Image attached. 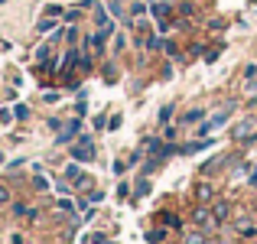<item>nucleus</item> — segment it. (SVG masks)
Segmentation results:
<instances>
[{
    "mask_svg": "<svg viewBox=\"0 0 257 244\" xmlns=\"http://www.w3.org/2000/svg\"><path fill=\"white\" fill-rule=\"evenodd\" d=\"M205 241H208V231H202V228L182 234V244H205Z\"/></svg>",
    "mask_w": 257,
    "mask_h": 244,
    "instance_id": "f8f14e48",
    "label": "nucleus"
},
{
    "mask_svg": "<svg viewBox=\"0 0 257 244\" xmlns=\"http://www.w3.org/2000/svg\"><path fill=\"white\" fill-rule=\"evenodd\" d=\"M247 107H251V111H257V94H254L251 101H247Z\"/></svg>",
    "mask_w": 257,
    "mask_h": 244,
    "instance_id": "f704fd0d",
    "label": "nucleus"
},
{
    "mask_svg": "<svg viewBox=\"0 0 257 244\" xmlns=\"http://www.w3.org/2000/svg\"><path fill=\"white\" fill-rule=\"evenodd\" d=\"M13 117H17V120H26V117H30V107H26V104H17V107H13Z\"/></svg>",
    "mask_w": 257,
    "mask_h": 244,
    "instance_id": "412c9836",
    "label": "nucleus"
},
{
    "mask_svg": "<svg viewBox=\"0 0 257 244\" xmlns=\"http://www.w3.org/2000/svg\"><path fill=\"white\" fill-rule=\"evenodd\" d=\"M163 238H166V231H163V228H153V231H147V241H150V244H160Z\"/></svg>",
    "mask_w": 257,
    "mask_h": 244,
    "instance_id": "6ab92c4d",
    "label": "nucleus"
},
{
    "mask_svg": "<svg viewBox=\"0 0 257 244\" xmlns=\"http://www.w3.org/2000/svg\"><path fill=\"white\" fill-rule=\"evenodd\" d=\"M176 134H179V127H176V124H166L163 127V140H176Z\"/></svg>",
    "mask_w": 257,
    "mask_h": 244,
    "instance_id": "5701e85b",
    "label": "nucleus"
},
{
    "mask_svg": "<svg viewBox=\"0 0 257 244\" xmlns=\"http://www.w3.org/2000/svg\"><path fill=\"white\" fill-rule=\"evenodd\" d=\"M160 221L170 225V228H182V218H179V215H173V212H163V215H160Z\"/></svg>",
    "mask_w": 257,
    "mask_h": 244,
    "instance_id": "f3484780",
    "label": "nucleus"
},
{
    "mask_svg": "<svg viewBox=\"0 0 257 244\" xmlns=\"http://www.w3.org/2000/svg\"><path fill=\"white\" fill-rule=\"evenodd\" d=\"M101 127H107V117H104V114H98V117H94V131H101Z\"/></svg>",
    "mask_w": 257,
    "mask_h": 244,
    "instance_id": "2f4dec72",
    "label": "nucleus"
},
{
    "mask_svg": "<svg viewBox=\"0 0 257 244\" xmlns=\"http://www.w3.org/2000/svg\"><path fill=\"white\" fill-rule=\"evenodd\" d=\"M104 7H107V13H111L114 20H120V23H124L127 30H134V17H127L124 0H104Z\"/></svg>",
    "mask_w": 257,
    "mask_h": 244,
    "instance_id": "423d86ee",
    "label": "nucleus"
},
{
    "mask_svg": "<svg viewBox=\"0 0 257 244\" xmlns=\"http://www.w3.org/2000/svg\"><path fill=\"white\" fill-rule=\"evenodd\" d=\"M0 4H7V0H0Z\"/></svg>",
    "mask_w": 257,
    "mask_h": 244,
    "instance_id": "e433bc0d",
    "label": "nucleus"
},
{
    "mask_svg": "<svg viewBox=\"0 0 257 244\" xmlns=\"http://www.w3.org/2000/svg\"><path fill=\"white\" fill-rule=\"evenodd\" d=\"M212 215H215V221H218V225H225L228 218H234V205L228 199H218V202H212Z\"/></svg>",
    "mask_w": 257,
    "mask_h": 244,
    "instance_id": "0eeeda50",
    "label": "nucleus"
},
{
    "mask_svg": "<svg viewBox=\"0 0 257 244\" xmlns=\"http://www.w3.org/2000/svg\"><path fill=\"white\" fill-rule=\"evenodd\" d=\"M208 147H212V140H208V137H199L195 144H182V147H179V157H192V153L208 150Z\"/></svg>",
    "mask_w": 257,
    "mask_h": 244,
    "instance_id": "1a4fd4ad",
    "label": "nucleus"
},
{
    "mask_svg": "<svg viewBox=\"0 0 257 244\" xmlns=\"http://www.w3.org/2000/svg\"><path fill=\"white\" fill-rule=\"evenodd\" d=\"M124 49H127V39L117 36V39H114V52H124Z\"/></svg>",
    "mask_w": 257,
    "mask_h": 244,
    "instance_id": "c756f323",
    "label": "nucleus"
},
{
    "mask_svg": "<svg viewBox=\"0 0 257 244\" xmlns=\"http://www.w3.org/2000/svg\"><path fill=\"white\" fill-rule=\"evenodd\" d=\"M147 10H150V0H131V7H127L131 17H144Z\"/></svg>",
    "mask_w": 257,
    "mask_h": 244,
    "instance_id": "ddd939ff",
    "label": "nucleus"
},
{
    "mask_svg": "<svg viewBox=\"0 0 257 244\" xmlns=\"http://www.w3.org/2000/svg\"><path fill=\"white\" fill-rule=\"evenodd\" d=\"M254 150H257V137H254Z\"/></svg>",
    "mask_w": 257,
    "mask_h": 244,
    "instance_id": "c9c22d12",
    "label": "nucleus"
},
{
    "mask_svg": "<svg viewBox=\"0 0 257 244\" xmlns=\"http://www.w3.org/2000/svg\"><path fill=\"white\" fill-rule=\"evenodd\" d=\"M43 13H46V17H62V7H59V4H49Z\"/></svg>",
    "mask_w": 257,
    "mask_h": 244,
    "instance_id": "b1692460",
    "label": "nucleus"
},
{
    "mask_svg": "<svg viewBox=\"0 0 257 244\" xmlns=\"http://www.w3.org/2000/svg\"><path fill=\"white\" fill-rule=\"evenodd\" d=\"M59 98H62V94H59V91H43V101H46V104H56Z\"/></svg>",
    "mask_w": 257,
    "mask_h": 244,
    "instance_id": "393cba45",
    "label": "nucleus"
},
{
    "mask_svg": "<svg viewBox=\"0 0 257 244\" xmlns=\"http://www.w3.org/2000/svg\"><path fill=\"white\" fill-rule=\"evenodd\" d=\"M56 26H59V17H46V13H43V20L36 23V33H52Z\"/></svg>",
    "mask_w": 257,
    "mask_h": 244,
    "instance_id": "4468645a",
    "label": "nucleus"
},
{
    "mask_svg": "<svg viewBox=\"0 0 257 244\" xmlns=\"http://www.w3.org/2000/svg\"><path fill=\"white\" fill-rule=\"evenodd\" d=\"M173 7L176 4H166V0H150V17L153 20H173Z\"/></svg>",
    "mask_w": 257,
    "mask_h": 244,
    "instance_id": "6e6552de",
    "label": "nucleus"
},
{
    "mask_svg": "<svg viewBox=\"0 0 257 244\" xmlns=\"http://www.w3.org/2000/svg\"><path fill=\"white\" fill-rule=\"evenodd\" d=\"M49 56H52V43H46V46H39V49H36V59H39V62H46Z\"/></svg>",
    "mask_w": 257,
    "mask_h": 244,
    "instance_id": "aec40b11",
    "label": "nucleus"
},
{
    "mask_svg": "<svg viewBox=\"0 0 257 244\" xmlns=\"http://www.w3.org/2000/svg\"><path fill=\"white\" fill-rule=\"evenodd\" d=\"M173 114H176V104H163V107H160V114H157V120L166 127V124L173 120Z\"/></svg>",
    "mask_w": 257,
    "mask_h": 244,
    "instance_id": "dca6fc26",
    "label": "nucleus"
},
{
    "mask_svg": "<svg viewBox=\"0 0 257 244\" xmlns=\"http://www.w3.org/2000/svg\"><path fill=\"white\" fill-rule=\"evenodd\" d=\"M234 107H238V101H228L225 107H218V111H215L208 120H202V124L195 127V137H208V134H215L221 124H228V117L234 114Z\"/></svg>",
    "mask_w": 257,
    "mask_h": 244,
    "instance_id": "f257e3e1",
    "label": "nucleus"
},
{
    "mask_svg": "<svg viewBox=\"0 0 257 244\" xmlns=\"http://www.w3.org/2000/svg\"><path fill=\"white\" fill-rule=\"evenodd\" d=\"M218 56H221V49H208V52H205V62H215Z\"/></svg>",
    "mask_w": 257,
    "mask_h": 244,
    "instance_id": "473e14b6",
    "label": "nucleus"
},
{
    "mask_svg": "<svg viewBox=\"0 0 257 244\" xmlns=\"http://www.w3.org/2000/svg\"><path fill=\"white\" fill-rule=\"evenodd\" d=\"M247 186H251V189H257V166L251 169V179H247Z\"/></svg>",
    "mask_w": 257,
    "mask_h": 244,
    "instance_id": "72a5a7b5",
    "label": "nucleus"
},
{
    "mask_svg": "<svg viewBox=\"0 0 257 244\" xmlns=\"http://www.w3.org/2000/svg\"><path fill=\"white\" fill-rule=\"evenodd\" d=\"M75 4H78V0H75Z\"/></svg>",
    "mask_w": 257,
    "mask_h": 244,
    "instance_id": "58836bf2",
    "label": "nucleus"
},
{
    "mask_svg": "<svg viewBox=\"0 0 257 244\" xmlns=\"http://www.w3.org/2000/svg\"><path fill=\"white\" fill-rule=\"evenodd\" d=\"M46 124H49V131H62V127H65V124H62V120H59V117H49V120H46Z\"/></svg>",
    "mask_w": 257,
    "mask_h": 244,
    "instance_id": "c85d7f7f",
    "label": "nucleus"
},
{
    "mask_svg": "<svg viewBox=\"0 0 257 244\" xmlns=\"http://www.w3.org/2000/svg\"><path fill=\"white\" fill-rule=\"evenodd\" d=\"M33 186H36V189H39V192H46V189H49V182H46V179H43V176H36V179H33Z\"/></svg>",
    "mask_w": 257,
    "mask_h": 244,
    "instance_id": "cd10ccee",
    "label": "nucleus"
},
{
    "mask_svg": "<svg viewBox=\"0 0 257 244\" xmlns=\"http://www.w3.org/2000/svg\"><path fill=\"white\" fill-rule=\"evenodd\" d=\"M247 78H257V62H251V65H244V81Z\"/></svg>",
    "mask_w": 257,
    "mask_h": 244,
    "instance_id": "bb28decb",
    "label": "nucleus"
},
{
    "mask_svg": "<svg viewBox=\"0 0 257 244\" xmlns=\"http://www.w3.org/2000/svg\"><path fill=\"white\" fill-rule=\"evenodd\" d=\"M189 218H192L195 228H202V231H208V234L218 231V221H215V215H212V202H195V208H192Z\"/></svg>",
    "mask_w": 257,
    "mask_h": 244,
    "instance_id": "f03ea898",
    "label": "nucleus"
},
{
    "mask_svg": "<svg viewBox=\"0 0 257 244\" xmlns=\"http://www.w3.org/2000/svg\"><path fill=\"white\" fill-rule=\"evenodd\" d=\"M215 199V186L212 182H199L195 186V202H212Z\"/></svg>",
    "mask_w": 257,
    "mask_h": 244,
    "instance_id": "9b49d317",
    "label": "nucleus"
},
{
    "mask_svg": "<svg viewBox=\"0 0 257 244\" xmlns=\"http://www.w3.org/2000/svg\"><path fill=\"white\" fill-rule=\"evenodd\" d=\"M104 244H111V241H104Z\"/></svg>",
    "mask_w": 257,
    "mask_h": 244,
    "instance_id": "4c0bfd02",
    "label": "nucleus"
},
{
    "mask_svg": "<svg viewBox=\"0 0 257 244\" xmlns=\"http://www.w3.org/2000/svg\"><path fill=\"white\" fill-rule=\"evenodd\" d=\"M120 124H124V117H120V114H114V117L111 120H107V131H117V127Z\"/></svg>",
    "mask_w": 257,
    "mask_h": 244,
    "instance_id": "a878e982",
    "label": "nucleus"
},
{
    "mask_svg": "<svg viewBox=\"0 0 257 244\" xmlns=\"http://www.w3.org/2000/svg\"><path fill=\"white\" fill-rule=\"evenodd\" d=\"M82 176H85V173H82V169H78V160H75V163H69V166H65V179H69L72 186H75V182L82 179Z\"/></svg>",
    "mask_w": 257,
    "mask_h": 244,
    "instance_id": "2eb2a0df",
    "label": "nucleus"
},
{
    "mask_svg": "<svg viewBox=\"0 0 257 244\" xmlns=\"http://www.w3.org/2000/svg\"><path fill=\"white\" fill-rule=\"evenodd\" d=\"M7 202H10V189L0 186V205H7Z\"/></svg>",
    "mask_w": 257,
    "mask_h": 244,
    "instance_id": "7c9ffc66",
    "label": "nucleus"
},
{
    "mask_svg": "<svg viewBox=\"0 0 257 244\" xmlns=\"http://www.w3.org/2000/svg\"><path fill=\"white\" fill-rule=\"evenodd\" d=\"M199 120H205V107H189V111L179 117V124L186 127V124H199Z\"/></svg>",
    "mask_w": 257,
    "mask_h": 244,
    "instance_id": "9d476101",
    "label": "nucleus"
},
{
    "mask_svg": "<svg viewBox=\"0 0 257 244\" xmlns=\"http://www.w3.org/2000/svg\"><path fill=\"white\" fill-rule=\"evenodd\" d=\"M56 208H59V212H65V215H72V212H75L78 205H75L72 199H59V202H56Z\"/></svg>",
    "mask_w": 257,
    "mask_h": 244,
    "instance_id": "a211bd4d",
    "label": "nucleus"
},
{
    "mask_svg": "<svg viewBox=\"0 0 257 244\" xmlns=\"http://www.w3.org/2000/svg\"><path fill=\"white\" fill-rule=\"evenodd\" d=\"M78 131H82V117L75 114V117H72V120H65V127L56 134V144H59V147H62V144H72V140L78 137Z\"/></svg>",
    "mask_w": 257,
    "mask_h": 244,
    "instance_id": "39448f33",
    "label": "nucleus"
},
{
    "mask_svg": "<svg viewBox=\"0 0 257 244\" xmlns=\"http://www.w3.org/2000/svg\"><path fill=\"white\" fill-rule=\"evenodd\" d=\"M72 160H78V163H91L94 160V140L88 137V134L82 140H75V147H72Z\"/></svg>",
    "mask_w": 257,
    "mask_h": 244,
    "instance_id": "20e7f679",
    "label": "nucleus"
},
{
    "mask_svg": "<svg viewBox=\"0 0 257 244\" xmlns=\"http://www.w3.org/2000/svg\"><path fill=\"white\" fill-rule=\"evenodd\" d=\"M254 117H247V120H241V124H234L231 127V140L234 144H254Z\"/></svg>",
    "mask_w": 257,
    "mask_h": 244,
    "instance_id": "7ed1b4c3",
    "label": "nucleus"
},
{
    "mask_svg": "<svg viewBox=\"0 0 257 244\" xmlns=\"http://www.w3.org/2000/svg\"><path fill=\"white\" fill-rule=\"evenodd\" d=\"M147 192H150V179H140V182H137V189H134V195L140 199V195H147Z\"/></svg>",
    "mask_w": 257,
    "mask_h": 244,
    "instance_id": "4be33fe9",
    "label": "nucleus"
}]
</instances>
